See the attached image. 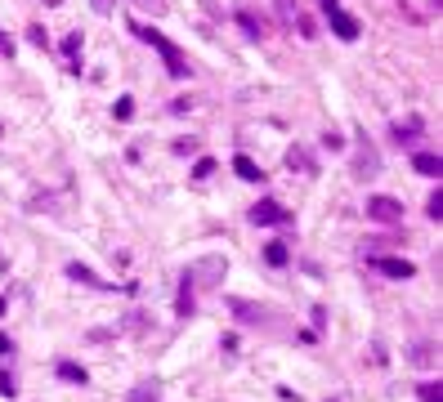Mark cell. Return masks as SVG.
<instances>
[{
	"instance_id": "cell-1",
	"label": "cell",
	"mask_w": 443,
	"mask_h": 402,
	"mask_svg": "<svg viewBox=\"0 0 443 402\" xmlns=\"http://www.w3.org/2000/svg\"><path fill=\"white\" fill-rule=\"evenodd\" d=\"M130 32H135L139 41H148L157 54H162V59H166V72H171L175 81H184V76H188V63H184V54H179V45H171L162 32H157V27H148V23H130Z\"/></svg>"
},
{
	"instance_id": "cell-2",
	"label": "cell",
	"mask_w": 443,
	"mask_h": 402,
	"mask_svg": "<svg viewBox=\"0 0 443 402\" xmlns=\"http://www.w3.org/2000/svg\"><path fill=\"white\" fill-rule=\"evenodd\" d=\"M224 273H229V260H224V255H202L197 264L184 268V277H188V286H193V291H215Z\"/></svg>"
},
{
	"instance_id": "cell-3",
	"label": "cell",
	"mask_w": 443,
	"mask_h": 402,
	"mask_svg": "<svg viewBox=\"0 0 443 402\" xmlns=\"http://www.w3.org/2000/svg\"><path fill=\"white\" fill-rule=\"evenodd\" d=\"M247 219L256 228H269V224H291V210H282L278 201H256V206L247 210Z\"/></svg>"
},
{
	"instance_id": "cell-4",
	"label": "cell",
	"mask_w": 443,
	"mask_h": 402,
	"mask_svg": "<svg viewBox=\"0 0 443 402\" xmlns=\"http://www.w3.org/2000/svg\"><path fill=\"white\" fill-rule=\"evenodd\" d=\"M367 219H372V224H399L403 206L394 197H367Z\"/></svg>"
},
{
	"instance_id": "cell-5",
	"label": "cell",
	"mask_w": 443,
	"mask_h": 402,
	"mask_svg": "<svg viewBox=\"0 0 443 402\" xmlns=\"http://www.w3.org/2000/svg\"><path fill=\"white\" fill-rule=\"evenodd\" d=\"M376 268V273H385V277H394V282H408L412 273H417V268H412L408 260H399V255H372V260H367Z\"/></svg>"
},
{
	"instance_id": "cell-6",
	"label": "cell",
	"mask_w": 443,
	"mask_h": 402,
	"mask_svg": "<svg viewBox=\"0 0 443 402\" xmlns=\"http://www.w3.org/2000/svg\"><path fill=\"white\" fill-rule=\"evenodd\" d=\"M327 23H332V32L341 36V41H358V36H363L358 18H354V14H345L341 5H336V9H327Z\"/></svg>"
},
{
	"instance_id": "cell-7",
	"label": "cell",
	"mask_w": 443,
	"mask_h": 402,
	"mask_svg": "<svg viewBox=\"0 0 443 402\" xmlns=\"http://www.w3.org/2000/svg\"><path fill=\"white\" fill-rule=\"evenodd\" d=\"M376 175H381V157H376L372 143H363L354 157V179H376Z\"/></svg>"
},
{
	"instance_id": "cell-8",
	"label": "cell",
	"mask_w": 443,
	"mask_h": 402,
	"mask_svg": "<svg viewBox=\"0 0 443 402\" xmlns=\"http://www.w3.org/2000/svg\"><path fill=\"white\" fill-rule=\"evenodd\" d=\"M233 175H238V179H247V184H260V179H265V170H260L256 161L247 157V152H238V157H233Z\"/></svg>"
},
{
	"instance_id": "cell-9",
	"label": "cell",
	"mask_w": 443,
	"mask_h": 402,
	"mask_svg": "<svg viewBox=\"0 0 443 402\" xmlns=\"http://www.w3.org/2000/svg\"><path fill=\"white\" fill-rule=\"evenodd\" d=\"M412 170H417V175H426V179H439V175H443V161L435 157V152H417V157H412Z\"/></svg>"
},
{
	"instance_id": "cell-10",
	"label": "cell",
	"mask_w": 443,
	"mask_h": 402,
	"mask_svg": "<svg viewBox=\"0 0 443 402\" xmlns=\"http://www.w3.org/2000/svg\"><path fill=\"white\" fill-rule=\"evenodd\" d=\"M54 371H59V380H68V385H90V371L81 367V362H68V358H63Z\"/></svg>"
},
{
	"instance_id": "cell-11",
	"label": "cell",
	"mask_w": 443,
	"mask_h": 402,
	"mask_svg": "<svg viewBox=\"0 0 443 402\" xmlns=\"http://www.w3.org/2000/svg\"><path fill=\"white\" fill-rule=\"evenodd\" d=\"M126 402H162V385L144 380V385H135V389L126 394Z\"/></svg>"
},
{
	"instance_id": "cell-12",
	"label": "cell",
	"mask_w": 443,
	"mask_h": 402,
	"mask_svg": "<svg viewBox=\"0 0 443 402\" xmlns=\"http://www.w3.org/2000/svg\"><path fill=\"white\" fill-rule=\"evenodd\" d=\"M193 304H197V291L188 286V277L179 282V300H175V313L179 318H193Z\"/></svg>"
},
{
	"instance_id": "cell-13",
	"label": "cell",
	"mask_w": 443,
	"mask_h": 402,
	"mask_svg": "<svg viewBox=\"0 0 443 402\" xmlns=\"http://www.w3.org/2000/svg\"><path fill=\"white\" fill-rule=\"evenodd\" d=\"M417 139H421V121H417V117H412L408 126H403V121H399V126H394V143H403V148H412V143H417Z\"/></svg>"
},
{
	"instance_id": "cell-14",
	"label": "cell",
	"mask_w": 443,
	"mask_h": 402,
	"mask_svg": "<svg viewBox=\"0 0 443 402\" xmlns=\"http://www.w3.org/2000/svg\"><path fill=\"white\" fill-rule=\"evenodd\" d=\"M287 166H291V170H300V175H314V170H318V166H314V157H309L305 148H291V152H287Z\"/></svg>"
},
{
	"instance_id": "cell-15",
	"label": "cell",
	"mask_w": 443,
	"mask_h": 402,
	"mask_svg": "<svg viewBox=\"0 0 443 402\" xmlns=\"http://www.w3.org/2000/svg\"><path fill=\"white\" fill-rule=\"evenodd\" d=\"M68 277H72V282H86V286H94V291H108V282H99V277H94L86 264H68Z\"/></svg>"
},
{
	"instance_id": "cell-16",
	"label": "cell",
	"mask_w": 443,
	"mask_h": 402,
	"mask_svg": "<svg viewBox=\"0 0 443 402\" xmlns=\"http://www.w3.org/2000/svg\"><path fill=\"white\" fill-rule=\"evenodd\" d=\"M265 260H269L273 268H287V264H291V251H287L282 242H269V246H265Z\"/></svg>"
},
{
	"instance_id": "cell-17",
	"label": "cell",
	"mask_w": 443,
	"mask_h": 402,
	"mask_svg": "<svg viewBox=\"0 0 443 402\" xmlns=\"http://www.w3.org/2000/svg\"><path fill=\"white\" fill-rule=\"evenodd\" d=\"M412 362H417V367H435V349H430V340L412 344Z\"/></svg>"
},
{
	"instance_id": "cell-18",
	"label": "cell",
	"mask_w": 443,
	"mask_h": 402,
	"mask_svg": "<svg viewBox=\"0 0 443 402\" xmlns=\"http://www.w3.org/2000/svg\"><path fill=\"white\" fill-rule=\"evenodd\" d=\"M238 23H242V32H247L251 41H260V36H265V23H256V14H247V9L238 14Z\"/></svg>"
},
{
	"instance_id": "cell-19",
	"label": "cell",
	"mask_w": 443,
	"mask_h": 402,
	"mask_svg": "<svg viewBox=\"0 0 443 402\" xmlns=\"http://www.w3.org/2000/svg\"><path fill=\"white\" fill-rule=\"evenodd\" d=\"M417 398H421V402H443V385L426 380V385H417Z\"/></svg>"
},
{
	"instance_id": "cell-20",
	"label": "cell",
	"mask_w": 443,
	"mask_h": 402,
	"mask_svg": "<svg viewBox=\"0 0 443 402\" xmlns=\"http://www.w3.org/2000/svg\"><path fill=\"white\" fill-rule=\"evenodd\" d=\"M215 166H220L215 157H197V166H193V179H211V175H215Z\"/></svg>"
},
{
	"instance_id": "cell-21",
	"label": "cell",
	"mask_w": 443,
	"mask_h": 402,
	"mask_svg": "<svg viewBox=\"0 0 443 402\" xmlns=\"http://www.w3.org/2000/svg\"><path fill=\"white\" fill-rule=\"evenodd\" d=\"M0 398H18V385L9 376V367H0Z\"/></svg>"
},
{
	"instance_id": "cell-22",
	"label": "cell",
	"mask_w": 443,
	"mask_h": 402,
	"mask_svg": "<svg viewBox=\"0 0 443 402\" xmlns=\"http://www.w3.org/2000/svg\"><path fill=\"white\" fill-rule=\"evenodd\" d=\"M278 14H282V23H291V27H296V18H300L296 0H278Z\"/></svg>"
},
{
	"instance_id": "cell-23",
	"label": "cell",
	"mask_w": 443,
	"mask_h": 402,
	"mask_svg": "<svg viewBox=\"0 0 443 402\" xmlns=\"http://www.w3.org/2000/svg\"><path fill=\"white\" fill-rule=\"evenodd\" d=\"M233 313H238L242 322H256L260 313H256V304H247V300H233Z\"/></svg>"
},
{
	"instance_id": "cell-24",
	"label": "cell",
	"mask_w": 443,
	"mask_h": 402,
	"mask_svg": "<svg viewBox=\"0 0 443 402\" xmlns=\"http://www.w3.org/2000/svg\"><path fill=\"white\" fill-rule=\"evenodd\" d=\"M81 45H86V41H81V32L63 36V54H68V59H77V54H81Z\"/></svg>"
},
{
	"instance_id": "cell-25",
	"label": "cell",
	"mask_w": 443,
	"mask_h": 402,
	"mask_svg": "<svg viewBox=\"0 0 443 402\" xmlns=\"http://www.w3.org/2000/svg\"><path fill=\"white\" fill-rule=\"evenodd\" d=\"M430 219H443V193H430V206H426Z\"/></svg>"
},
{
	"instance_id": "cell-26",
	"label": "cell",
	"mask_w": 443,
	"mask_h": 402,
	"mask_svg": "<svg viewBox=\"0 0 443 402\" xmlns=\"http://www.w3.org/2000/svg\"><path fill=\"white\" fill-rule=\"evenodd\" d=\"M130 112H135V99L121 94V99H117V121H130Z\"/></svg>"
},
{
	"instance_id": "cell-27",
	"label": "cell",
	"mask_w": 443,
	"mask_h": 402,
	"mask_svg": "<svg viewBox=\"0 0 443 402\" xmlns=\"http://www.w3.org/2000/svg\"><path fill=\"white\" fill-rule=\"evenodd\" d=\"M0 54H5V59H14V36H9V32H0Z\"/></svg>"
},
{
	"instance_id": "cell-28",
	"label": "cell",
	"mask_w": 443,
	"mask_h": 402,
	"mask_svg": "<svg viewBox=\"0 0 443 402\" xmlns=\"http://www.w3.org/2000/svg\"><path fill=\"white\" fill-rule=\"evenodd\" d=\"M135 5H139V9H153V14H162L166 0H135Z\"/></svg>"
},
{
	"instance_id": "cell-29",
	"label": "cell",
	"mask_w": 443,
	"mask_h": 402,
	"mask_svg": "<svg viewBox=\"0 0 443 402\" xmlns=\"http://www.w3.org/2000/svg\"><path fill=\"white\" fill-rule=\"evenodd\" d=\"M323 148L336 152V148H345V139H341V134H323Z\"/></svg>"
},
{
	"instance_id": "cell-30",
	"label": "cell",
	"mask_w": 443,
	"mask_h": 402,
	"mask_svg": "<svg viewBox=\"0 0 443 402\" xmlns=\"http://www.w3.org/2000/svg\"><path fill=\"white\" fill-rule=\"evenodd\" d=\"M27 41H32V45H41V50H45V27H32V32H27Z\"/></svg>"
},
{
	"instance_id": "cell-31",
	"label": "cell",
	"mask_w": 443,
	"mask_h": 402,
	"mask_svg": "<svg viewBox=\"0 0 443 402\" xmlns=\"http://www.w3.org/2000/svg\"><path fill=\"white\" fill-rule=\"evenodd\" d=\"M94 9H99V14H112V9H117V0H90Z\"/></svg>"
},
{
	"instance_id": "cell-32",
	"label": "cell",
	"mask_w": 443,
	"mask_h": 402,
	"mask_svg": "<svg viewBox=\"0 0 443 402\" xmlns=\"http://www.w3.org/2000/svg\"><path fill=\"white\" fill-rule=\"evenodd\" d=\"M0 353H14V340H9L5 331H0Z\"/></svg>"
},
{
	"instance_id": "cell-33",
	"label": "cell",
	"mask_w": 443,
	"mask_h": 402,
	"mask_svg": "<svg viewBox=\"0 0 443 402\" xmlns=\"http://www.w3.org/2000/svg\"><path fill=\"white\" fill-rule=\"evenodd\" d=\"M336 5H341V0H323V9H336Z\"/></svg>"
},
{
	"instance_id": "cell-34",
	"label": "cell",
	"mask_w": 443,
	"mask_h": 402,
	"mask_svg": "<svg viewBox=\"0 0 443 402\" xmlns=\"http://www.w3.org/2000/svg\"><path fill=\"white\" fill-rule=\"evenodd\" d=\"M5 313H9V309H5V300H0V318H5Z\"/></svg>"
}]
</instances>
